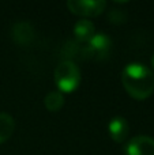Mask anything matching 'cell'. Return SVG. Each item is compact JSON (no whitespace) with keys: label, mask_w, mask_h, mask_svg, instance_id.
Masks as SVG:
<instances>
[{"label":"cell","mask_w":154,"mask_h":155,"mask_svg":"<svg viewBox=\"0 0 154 155\" xmlns=\"http://www.w3.org/2000/svg\"><path fill=\"white\" fill-rule=\"evenodd\" d=\"M122 83L128 95L145 101L154 93V74L142 63H130L122 71Z\"/></svg>","instance_id":"cell-1"},{"label":"cell","mask_w":154,"mask_h":155,"mask_svg":"<svg viewBox=\"0 0 154 155\" xmlns=\"http://www.w3.org/2000/svg\"><path fill=\"white\" fill-rule=\"evenodd\" d=\"M55 84L60 93H74L81 84V70L71 60H63L55 70Z\"/></svg>","instance_id":"cell-2"},{"label":"cell","mask_w":154,"mask_h":155,"mask_svg":"<svg viewBox=\"0 0 154 155\" xmlns=\"http://www.w3.org/2000/svg\"><path fill=\"white\" fill-rule=\"evenodd\" d=\"M112 52V40L104 33H97L94 34L82 49V54H85L86 59L94 60V61H101L109 57Z\"/></svg>","instance_id":"cell-3"},{"label":"cell","mask_w":154,"mask_h":155,"mask_svg":"<svg viewBox=\"0 0 154 155\" xmlns=\"http://www.w3.org/2000/svg\"><path fill=\"white\" fill-rule=\"evenodd\" d=\"M67 7L74 15L87 19L101 15L106 8V2L104 0H70L67 2Z\"/></svg>","instance_id":"cell-4"},{"label":"cell","mask_w":154,"mask_h":155,"mask_svg":"<svg viewBox=\"0 0 154 155\" xmlns=\"http://www.w3.org/2000/svg\"><path fill=\"white\" fill-rule=\"evenodd\" d=\"M126 155H154V139L150 136H135L126 146Z\"/></svg>","instance_id":"cell-5"},{"label":"cell","mask_w":154,"mask_h":155,"mask_svg":"<svg viewBox=\"0 0 154 155\" xmlns=\"http://www.w3.org/2000/svg\"><path fill=\"white\" fill-rule=\"evenodd\" d=\"M11 37H12L15 44H18L21 46H27L33 42V40L35 37L34 27L32 26V23H29L26 21H19L12 25Z\"/></svg>","instance_id":"cell-6"},{"label":"cell","mask_w":154,"mask_h":155,"mask_svg":"<svg viewBox=\"0 0 154 155\" xmlns=\"http://www.w3.org/2000/svg\"><path fill=\"white\" fill-rule=\"evenodd\" d=\"M108 132L111 139L115 143H123L127 140V136L130 134V125L124 117H113L108 124Z\"/></svg>","instance_id":"cell-7"},{"label":"cell","mask_w":154,"mask_h":155,"mask_svg":"<svg viewBox=\"0 0 154 155\" xmlns=\"http://www.w3.org/2000/svg\"><path fill=\"white\" fill-rule=\"evenodd\" d=\"M95 34V27L89 19H81L74 25V35L76 41L81 44H86Z\"/></svg>","instance_id":"cell-8"},{"label":"cell","mask_w":154,"mask_h":155,"mask_svg":"<svg viewBox=\"0 0 154 155\" xmlns=\"http://www.w3.org/2000/svg\"><path fill=\"white\" fill-rule=\"evenodd\" d=\"M15 131V120L7 113H0V144L7 142Z\"/></svg>","instance_id":"cell-9"},{"label":"cell","mask_w":154,"mask_h":155,"mask_svg":"<svg viewBox=\"0 0 154 155\" xmlns=\"http://www.w3.org/2000/svg\"><path fill=\"white\" fill-rule=\"evenodd\" d=\"M64 95L57 90L48 93L44 98V105L49 112H59L64 106Z\"/></svg>","instance_id":"cell-10"},{"label":"cell","mask_w":154,"mask_h":155,"mask_svg":"<svg viewBox=\"0 0 154 155\" xmlns=\"http://www.w3.org/2000/svg\"><path fill=\"white\" fill-rule=\"evenodd\" d=\"M152 67H153V70H154V54H153V57H152Z\"/></svg>","instance_id":"cell-11"}]
</instances>
